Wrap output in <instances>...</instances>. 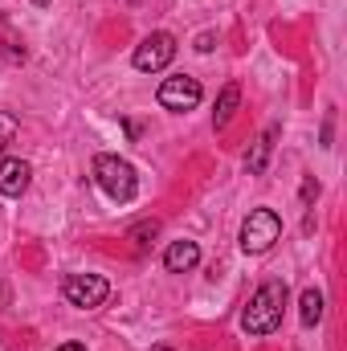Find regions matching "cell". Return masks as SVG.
Segmentation results:
<instances>
[{
	"instance_id": "13",
	"label": "cell",
	"mask_w": 347,
	"mask_h": 351,
	"mask_svg": "<svg viewBox=\"0 0 347 351\" xmlns=\"http://www.w3.org/2000/svg\"><path fill=\"white\" fill-rule=\"evenodd\" d=\"M16 139V119L8 114V110H0V152H4V143H12Z\"/></svg>"
},
{
	"instance_id": "3",
	"label": "cell",
	"mask_w": 347,
	"mask_h": 351,
	"mask_svg": "<svg viewBox=\"0 0 347 351\" xmlns=\"http://www.w3.org/2000/svg\"><path fill=\"white\" fill-rule=\"evenodd\" d=\"M278 237H282V221L274 208H254L241 225V250L246 254H265Z\"/></svg>"
},
{
	"instance_id": "8",
	"label": "cell",
	"mask_w": 347,
	"mask_h": 351,
	"mask_svg": "<svg viewBox=\"0 0 347 351\" xmlns=\"http://www.w3.org/2000/svg\"><path fill=\"white\" fill-rule=\"evenodd\" d=\"M196 262H200V245H196V241H172L168 254H164V265H168L172 274H188Z\"/></svg>"
},
{
	"instance_id": "10",
	"label": "cell",
	"mask_w": 347,
	"mask_h": 351,
	"mask_svg": "<svg viewBox=\"0 0 347 351\" xmlns=\"http://www.w3.org/2000/svg\"><path fill=\"white\" fill-rule=\"evenodd\" d=\"M0 58H8V62H21L25 58V45H21V37L12 33V25L0 16Z\"/></svg>"
},
{
	"instance_id": "1",
	"label": "cell",
	"mask_w": 347,
	"mask_h": 351,
	"mask_svg": "<svg viewBox=\"0 0 347 351\" xmlns=\"http://www.w3.org/2000/svg\"><path fill=\"white\" fill-rule=\"evenodd\" d=\"M282 311H286V282H278V278L261 282L258 290H254V298H250V306H246V315H241L246 335H270V331H278Z\"/></svg>"
},
{
	"instance_id": "12",
	"label": "cell",
	"mask_w": 347,
	"mask_h": 351,
	"mask_svg": "<svg viewBox=\"0 0 347 351\" xmlns=\"http://www.w3.org/2000/svg\"><path fill=\"white\" fill-rule=\"evenodd\" d=\"M274 135H278V131L270 127V131H265V135L258 139V147H254V156L246 160V168H250V172H261V168H265V156H270V147H274Z\"/></svg>"
},
{
	"instance_id": "16",
	"label": "cell",
	"mask_w": 347,
	"mask_h": 351,
	"mask_svg": "<svg viewBox=\"0 0 347 351\" xmlns=\"http://www.w3.org/2000/svg\"><path fill=\"white\" fill-rule=\"evenodd\" d=\"M156 351H168V348H156Z\"/></svg>"
},
{
	"instance_id": "4",
	"label": "cell",
	"mask_w": 347,
	"mask_h": 351,
	"mask_svg": "<svg viewBox=\"0 0 347 351\" xmlns=\"http://www.w3.org/2000/svg\"><path fill=\"white\" fill-rule=\"evenodd\" d=\"M62 294H66L70 306L94 311V306H102V302L110 298V286H106V278H98V274H66Z\"/></svg>"
},
{
	"instance_id": "15",
	"label": "cell",
	"mask_w": 347,
	"mask_h": 351,
	"mask_svg": "<svg viewBox=\"0 0 347 351\" xmlns=\"http://www.w3.org/2000/svg\"><path fill=\"white\" fill-rule=\"evenodd\" d=\"M58 351H86V348H82V343H62Z\"/></svg>"
},
{
	"instance_id": "11",
	"label": "cell",
	"mask_w": 347,
	"mask_h": 351,
	"mask_svg": "<svg viewBox=\"0 0 347 351\" xmlns=\"http://www.w3.org/2000/svg\"><path fill=\"white\" fill-rule=\"evenodd\" d=\"M319 319H323V294H319V290H307V294H302V323L315 327Z\"/></svg>"
},
{
	"instance_id": "6",
	"label": "cell",
	"mask_w": 347,
	"mask_h": 351,
	"mask_svg": "<svg viewBox=\"0 0 347 351\" xmlns=\"http://www.w3.org/2000/svg\"><path fill=\"white\" fill-rule=\"evenodd\" d=\"M160 106L164 110H192L200 98H204V90L196 78H188V74H176V78H164V86H160Z\"/></svg>"
},
{
	"instance_id": "7",
	"label": "cell",
	"mask_w": 347,
	"mask_h": 351,
	"mask_svg": "<svg viewBox=\"0 0 347 351\" xmlns=\"http://www.w3.org/2000/svg\"><path fill=\"white\" fill-rule=\"evenodd\" d=\"M29 180H33V168L25 160H16V156L0 160V196H21L29 188Z\"/></svg>"
},
{
	"instance_id": "9",
	"label": "cell",
	"mask_w": 347,
	"mask_h": 351,
	"mask_svg": "<svg viewBox=\"0 0 347 351\" xmlns=\"http://www.w3.org/2000/svg\"><path fill=\"white\" fill-rule=\"evenodd\" d=\"M237 102H241V86L229 82V86L221 90V98H217V110H213V127H217V131L229 127V119L237 114Z\"/></svg>"
},
{
	"instance_id": "5",
	"label": "cell",
	"mask_w": 347,
	"mask_h": 351,
	"mask_svg": "<svg viewBox=\"0 0 347 351\" xmlns=\"http://www.w3.org/2000/svg\"><path fill=\"white\" fill-rule=\"evenodd\" d=\"M172 58H176V37L172 33H152V37H143V41L135 45V70H143V74L164 70Z\"/></svg>"
},
{
	"instance_id": "2",
	"label": "cell",
	"mask_w": 347,
	"mask_h": 351,
	"mask_svg": "<svg viewBox=\"0 0 347 351\" xmlns=\"http://www.w3.org/2000/svg\"><path fill=\"white\" fill-rule=\"evenodd\" d=\"M94 184L115 200V204H127L135 192H139V180H135V168L119 156H98L94 160Z\"/></svg>"
},
{
	"instance_id": "14",
	"label": "cell",
	"mask_w": 347,
	"mask_h": 351,
	"mask_svg": "<svg viewBox=\"0 0 347 351\" xmlns=\"http://www.w3.org/2000/svg\"><path fill=\"white\" fill-rule=\"evenodd\" d=\"M311 196H319V184H315V180L302 184V200H311Z\"/></svg>"
}]
</instances>
